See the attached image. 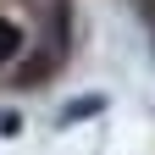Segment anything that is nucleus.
<instances>
[{
    "instance_id": "nucleus-1",
    "label": "nucleus",
    "mask_w": 155,
    "mask_h": 155,
    "mask_svg": "<svg viewBox=\"0 0 155 155\" xmlns=\"http://www.w3.org/2000/svg\"><path fill=\"white\" fill-rule=\"evenodd\" d=\"M17 55H22V28H17V22H6V17H0V67H11Z\"/></svg>"
},
{
    "instance_id": "nucleus-2",
    "label": "nucleus",
    "mask_w": 155,
    "mask_h": 155,
    "mask_svg": "<svg viewBox=\"0 0 155 155\" xmlns=\"http://www.w3.org/2000/svg\"><path fill=\"white\" fill-rule=\"evenodd\" d=\"M105 100H100V94H83V100H72L67 111H61V122H78V116H94V111H100Z\"/></svg>"
}]
</instances>
